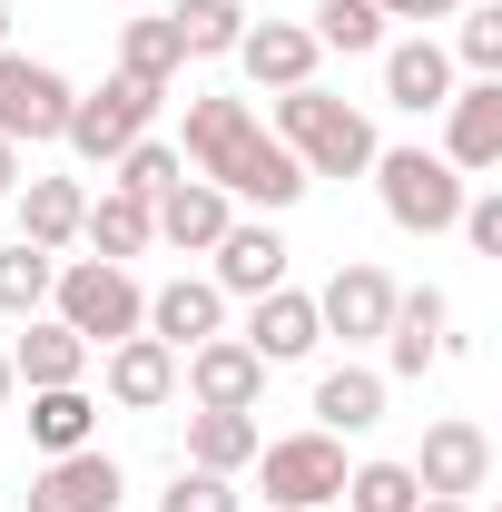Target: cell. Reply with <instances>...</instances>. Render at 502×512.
Listing matches in <instances>:
<instances>
[{"mask_svg": "<svg viewBox=\"0 0 502 512\" xmlns=\"http://www.w3.org/2000/svg\"><path fill=\"white\" fill-rule=\"evenodd\" d=\"M266 138H276V148H296V168H306V178H365V168H375V119H365V109H345V99H335V89H276V119H266Z\"/></svg>", "mask_w": 502, "mask_h": 512, "instance_id": "6da1fadb", "label": "cell"}, {"mask_svg": "<svg viewBox=\"0 0 502 512\" xmlns=\"http://www.w3.org/2000/svg\"><path fill=\"white\" fill-rule=\"evenodd\" d=\"M50 316L99 355V345H119V335L148 325V286H138L128 266H109V256H60V276H50Z\"/></svg>", "mask_w": 502, "mask_h": 512, "instance_id": "7a4b0ae2", "label": "cell"}, {"mask_svg": "<svg viewBox=\"0 0 502 512\" xmlns=\"http://www.w3.org/2000/svg\"><path fill=\"white\" fill-rule=\"evenodd\" d=\"M375 197H384V217L404 227V237H443L453 217H463V197H473V178H453L434 148H375Z\"/></svg>", "mask_w": 502, "mask_h": 512, "instance_id": "3957f363", "label": "cell"}, {"mask_svg": "<svg viewBox=\"0 0 502 512\" xmlns=\"http://www.w3.org/2000/svg\"><path fill=\"white\" fill-rule=\"evenodd\" d=\"M158 99H168V89H138V79H119V69H109L99 89H79V99H69L60 148H69V158H89V168H109L119 148H138V138H148Z\"/></svg>", "mask_w": 502, "mask_h": 512, "instance_id": "277c9868", "label": "cell"}, {"mask_svg": "<svg viewBox=\"0 0 502 512\" xmlns=\"http://www.w3.org/2000/svg\"><path fill=\"white\" fill-rule=\"evenodd\" d=\"M256 483H266V503L276 512H325L345 493V434H276V444H256Z\"/></svg>", "mask_w": 502, "mask_h": 512, "instance_id": "5b68a950", "label": "cell"}, {"mask_svg": "<svg viewBox=\"0 0 502 512\" xmlns=\"http://www.w3.org/2000/svg\"><path fill=\"white\" fill-rule=\"evenodd\" d=\"M69 69H50V60H30V50H0V138L10 148H50L69 128Z\"/></svg>", "mask_w": 502, "mask_h": 512, "instance_id": "8992f818", "label": "cell"}, {"mask_svg": "<svg viewBox=\"0 0 502 512\" xmlns=\"http://www.w3.org/2000/svg\"><path fill=\"white\" fill-rule=\"evenodd\" d=\"M178 394H188L197 414H256L266 404V365H256L237 335H207L178 355Z\"/></svg>", "mask_w": 502, "mask_h": 512, "instance_id": "52a82bcc", "label": "cell"}, {"mask_svg": "<svg viewBox=\"0 0 502 512\" xmlns=\"http://www.w3.org/2000/svg\"><path fill=\"white\" fill-rule=\"evenodd\" d=\"M434 158L453 168V178H493V168H502V79H453Z\"/></svg>", "mask_w": 502, "mask_h": 512, "instance_id": "ba28073f", "label": "cell"}, {"mask_svg": "<svg viewBox=\"0 0 502 512\" xmlns=\"http://www.w3.org/2000/svg\"><path fill=\"white\" fill-rule=\"evenodd\" d=\"M414 483H424V493H443V503H473V493L493 483V434H483L473 414H443V424H424Z\"/></svg>", "mask_w": 502, "mask_h": 512, "instance_id": "9c48e42d", "label": "cell"}, {"mask_svg": "<svg viewBox=\"0 0 502 512\" xmlns=\"http://www.w3.org/2000/svg\"><path fill=\"white\" fill-rule=\"evenodd\" d=\"M286 237H276V217H227V237H217V247H207V286H217V296H266V286H286Z\"/></svg>", "mask_w": 502, "mask_h": 512, "instance_id": "30bf717a", "label": "cell"}, {"mask_svg": "<svg viewBox=\"0 0 502 512\" xmlns=\"http://www.w3.org/2000/svg\"><path fill=\"white\" fill-rule=\"evenodd\" d=\"M207 188H227V207H256V217H286V207H296V197H306L315 178L296 168V148H276V138L256 128V138L237 148V158H227V168H217V178H207Z\"/></svg>", "mask_w": 502, "mask_h": 512, "instance_id": "8fae6325", "label": "cell"}, {"mask_svg": "<svg viewBox=\"0 0 502 512\" xmlns=\"http://www.w3.org/2000/svg\"><path fill=\"white\" fill-rule=\"evenodd\" d=\"M443 325H453V306H443V286H394V325H384V384H424L443 365Z\"/></svg>", "mask_w": 502, "mask_h": 512, "instance_id": "7c38bea8", "label": "cell"}, {"mask_svg": "<svg viewBox=\"0 0 502 512\" xmlns=\"http://www.w3.org/2000/svg\"><path fill=\"white\" fill-rule=\"evenodd\" d=\"M119 493H128V473H119L99 444L50 453V463L30 473V512H119Z\"/></svg>", "mask_w": 502, "mask_h": 512, "instance_id": "4fadbf2b", "label": "cell"}, {"mask_svg": "<svg viewBox=\"0 0 502 512\" xmlns=\"http://www.w3.org/2000/svg\"><path fill=\"white\" fill-rule=\"evenodd\" d=\"M315 325H325V335H345V345H375L384 325H394V276L365 266V256H355V266H335V276H325V296H315Z\"/></svg>", "mask_w": 502, "mask_h": 512, "instance_id": "5bb4252c", "label": "cell"}, {"mask_svg": "<svg viewBox=\"0 0 502 512\" xmlns=\"http://www.w3.org/2000/svg\"><path fill=\"white\" fill-rule=\"evenodd\" d=\"M237 345H247L266 375H276V365H306L315 345H325V325H315V296H296V286H266V296L247 306V335H237Z\"/></svg>", "mask_w": 502, "mask_h": 512, "instance_id": "9a60e30c", "label": "cell"}, {"mask_svg": "<svg viewBox=\"0 0 502 512\" xmlns=\"http://www.w3.org/2000/svg\"><path fill=\"white\" fill-rule=\"evenodd\" d=\"M0 355H10V384H20V394H50V384H89V365H99V355H89V345H79L60 316H20V335H10Z\"/></svg>", "mask_w": 502, "mask_h": 512, "instance_id": "2e32d148", "label": "cell"}, {"mask_svg": "<svg viewBox=\"0 0 502 512\" xmlns=\"http://www.w3.org/2000/svg\"><path fill=\"white\" fill-rule=\"evenodd\" d=\"M256 128H266V119H256L247 99H227V89H197V99H188V128H178V168L217 178V168H227V158L247 148Z\"/></svg>", "mask_w": 502, "mask_h": 512, "instance_id": "e0dca14e", "label": "cell"}, {"mask_svg": "<svg viewBox=\"0 0 502 512\" xmlns=\"http://www.w3.org/2000/svg\"><path fill=\"white\" fill-rule=\"evenodd\" d=\"M138 335H158L168 355H188L207 335H227V296H217L207 276H168V286L148 296V325H138Z\"/></svg>", "mask_w": 502, "mask_h": 512, "instance_id": "ac0fdd59", "label": "cell"}, {"mask_svg": "<svg viewBox=\"0 0 502 512\" xmlns=\"http://www.w3.org/2000/svg\"><path fill=\"white\" fill-rule=\"evenodd\" d=\"M315 30L306 20H247V40H237V69H247L256 89H306L315 79Z\"/></svg>", "mask_w": 502, "mask_h": 512, "instance_id": "d6986e66", "label": "cell"}, {"mask_svg": "<svg viewBox=\"0 0 502 512\" xmlns=\"http://www.w3.org/2000/svg\"><path fill=\"white\" fill-rule=\"evenodd\" d=\"M384 99L394 109H443L453 99V50H443L434 30H414V40H384Z\"/></svg>", "mask_w": 502, "mask_h": 512, "instance_id": "ffe728a7", "label": "cell"}, {"mask_svg": "<svg viewBox=\"0 0 502 512\" xmlns=\"http://www.w3.org/2000/svg\"><path fill=\"white\" fill-rule=\"evenodd\" d=\"M109 355V404L119 414H158L168 394H178V355L158 345V335H119V345H99Z\"/></svg>", "mask_w": 502, "mask_h": 512, "instance_id": "44dd1931", "label": "cell"}, {"mask_svg": "<svg viewBox=\"0 0 502 512\" xmlns=\"http://www.w3.org/2000/svg\"><path fill=\"white\" fill-rule=\"evenodd\" d=\"M227 188H207V178H178V188L148 207V227H158V247H178V256H207L217 237H227Z\"/></svg>", "mask_w": 502, "mask_h": 512, "instance_id": "7402d4cb", "label": "cell"}, {"mask_svg": "<svg viewBox=\"0 0 502 512\" xmlns=\"http://www.w3.org/2000/svg\"><path fill=\"white\" fill-rule=\"evenodd\" d=\"M10 207H20V247L69 256V247H79V207H89V188H79V178H20Z\"/></svg>", "mask_w": 502, "mask_h": 512, "instance_id": "603a6c76", "label": "cell"}, {"mask_svg": "<svg viewBox=\"0 0 502 512\" xmlns=\"http://www.w3.org/2000/svg\"><path fill=\"white\" fill-rule=\"evenodd\" d=\"M375 424H384V375L375 365L345 355V365L315 375V434H375Z\"/></svg>", "mask_w": 502, "mask_h": 512, "instance_id": "cb8c5ba5", "label": "cell"}, {"mask_svg": "<svg viewBox=\"0 0 502 512\" xmlns=\"http://www.w3.org/2000/svg\"><path fill=\"white\" fill-rule=\"evenodd\" d=\"M79 247H89V256H109V266H128V256H148V247H158V227H148V207H138V197L99 188L89 207H79Z\"/></svg>", "mask_w": 502, "mask_h": 512, "instance_id": "d4e9b609", "label": "cell"}, {"mask_svg": "<svg viewBox=\"0 0 502 512\" xmlns=\"http://www.w3.org/2000/svg\"><path fill=\"white\" fill-rule=\"evenodd\" d=\"M256 444H266L256 414H197L188 404V473H227V483H237L256 463Z\"/></svg>", "mask_w": 502, "mask_h": 512, "instance_id": "484cf974", "label": "cell"}, {"mask_svg": "<svg viewBox=\"0 0 502 512\" xmlns=\"http://www.w3.org/2000/svg\"><path fill=\"white\" fill-rule=\"evenodd\" d=\"M30 444H40V453L99 444V394H89V384H50V394H30Z\"/></svg>", "mask_w": 502, "mask_h": 512, "instance_id": "4316f807", "label": "cell"}, {"mask_svg": "<svg viewBox=\"0 0 502 512\" xmlns=\"http://www.w3.org/2000/svg\"><path fill=\"white\" fill-rule=\"evenodd\" d=\"M178 69H188V50H178L168 10H148V20L119 30V79H138V89H178Z\"/></svg>", "mask_w": 502, "mask_h": 512, "instance_id": "83f0119b", "label": "cell"}, {"mask_svg": "<svg viewBox=\"0 0 502 512\" xmlns=\"http://www.w3.org/2000/svg\"><path fill=\"white\" fill-rule=\"evenodd\" d=\"M168 30H178L188 60H237V40H247V0H178Z\"/></svg>", "mask_w": 502, "mask_h": 512, "instance_id": "f1b7e54d", "label": "cell"}, {"mask_svg": "<svg viewBox=\"0 0 502 512\" xmlns=\"http://www.w3.org/2000/svg\"><path fill=\"white\" fill-rule=\"evenodd\" d=\"M50 276H60V256L50 247H0V316L20 325V316H50Z\"/></svg>", "mask_w": 502, "mask_h": 512, "instance_id": "f546056e", "label": "cell"}, {"mask_svg": "<svg viewBox=\"0 0 502 512\" xmlns=\"http://www.w3.org/2000/svg\"><path fill=\"white\" fill-rule=\"evenodd\" d=\"M345 512H414L424 503V483H414V463H345V493H335Z\"/></svg>", "mask_w": 502, "mask_h": 512, "instance_id": "4dcf8cb0", "label": "cell"}, {"mask_svg": "<svg viewBox=\"0 0 502 512\" xmlns=\"http://www.w3.org/2000/svg\"><path fill=\"white\" fill-rule=\"evenodd\" d=\"M178 178H188V168H178V148H168V138H138V148H119V158H109V188L138 197V207H158Z\"/></svg>", "mask_w": 502, "mask_h": 512, "instance_id": "1f68e13d", "label": "cell"}, {"mask_svg": "<svg viewBox=\"0 0 502 512\" xmlns=\"http://www.w3.org/2000/svg\"><path fill=\"white\" fill-rule=\"evenodd\" d=\"M315 50H345V60H365V50H384V10L375 0H315Z\"/></svg>", "mask_w": 502, "mask_h": 512, "instance_id": "d6a6232c", "label": "cell"}, {"mask_svg": "<svg viewBox=\"0 0 502 512\" xmlns=\"http://www.w3.org/2000/svg\"><path fill=\"white\" fill-rule=\"evenodd\" d=\"M463 30H453V69H473V79H502V0L493 10H453Z\"/></svg>", "mask_w": 502, "mask_h": 512, "instance_id": "836d02e7", "label": "cell"}, {"mask_svg": "<svg viewBox=\"0 0 502 512\" xmlns=\"http://www.w3.org/2000/svg\"><path fill=\"white\" fill-rule=\"evenodd\" d=\"M158 512H247V493H237L227 473H178V483L158 493Z\"/></svg>", "mask_w": 502, "mask_h": 512, "instance_id": "e575fe53", "label": "cell"}, {"mask_svg": "<svg viewBox=\"0 0 502 512\" xmlns=\"http://www.w3.org/2000/svg\"><path fill=\"white\" fill-rule=\"evenodd\" d=\"M453 227H463V247H473V256H502V197H493V188L463 197V217H453Z\"/></svg>", "mask_w": 502, "mask_h": 512, "instance_id": "d590c367", "label": "cell"}, {"mask_svg": "<svg viewBox=\"0 0 502 512\" xmlns=\"http://www.w3.org/2000/svg\"><path fill=\"white\" fill-rule=\"evenodd\" d=\"M384 20H453V10H463V0H375Z\"/></svg>", "mask_w": 502, "mask_h": 512, "instance_id": "8d00e7d4", "label": "cell"}, {"mask_svg": "<svg viewBox=\"0 0 502 512\" xmlns=\"http://www.w3.org/2000/svg\"><path fill=\"white\" fill-rule=\"evenodd\" d=\"M20 188V148H10V138H0V197Z\"/></svg>", "mask_w": 502, "mask_h": 512, "instance_id": "74e56055", "label": "cell"}, {"mask_svg": "<svg viewBox=\"0 0 502 512\" xmlns=\"http://www.w3.org/2000/svg\"><path fill=\"white\" fill-rule=\"evenodd\" d=\"M414 512H473V503H443V493H424V503H414Z\"/></svg>", "mask_w": 502, "mask_h": 512, "instance_id": "f35d334b", "label": "cell"}, {"mask_svg": "<svg viewBox=\"0 0 502 512\" xmlns=\"http://www.w3.org/2000/svg\"><path fill=\"white\" fill-rule=\"evenodd\" d=\"M10 394H20V384H10V355H0V404H10Z\"/></svg>", "mask_w": 502, "mask_h": 512, "instance_id": "ab89813d", "label": "cell"}, {"mask_svg": "<svg viewBox=\"0 0 502 512\" xmlns=\"http://www.w3.org/2000/svg\"><path fill=\"white\" fill-rule=\"evenodd\" d=\"M0 50H10V10H0Z\"/></svg>", "mask_w": 502, "mask_h": 512, "instance_id": "60d3db41", "label": "cell"}]
</instances>
